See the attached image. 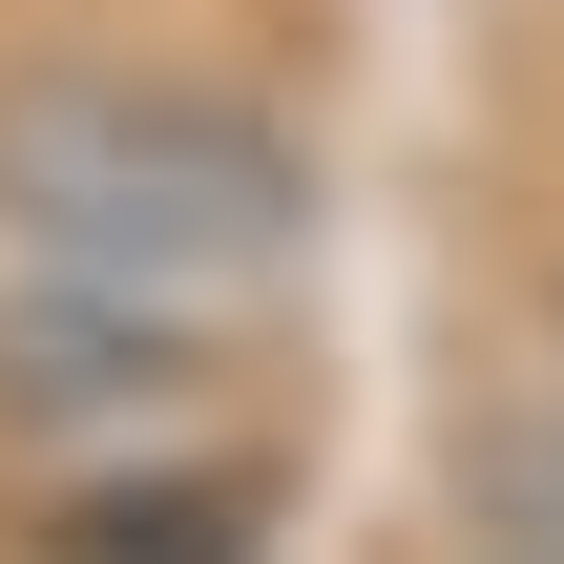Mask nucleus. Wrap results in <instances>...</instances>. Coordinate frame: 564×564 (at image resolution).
I'll return each instance as SVG.
<instances>
[{"label": "nucleus", "mask_w": 564, "mask_h": 564, "mask_svg": "<svg viewBox=\"0 0 564 564\" xmlns=\"http://www.w3.org/2000/svg\"><path fill=\"white\" fill-rule=\"evenodd\" d=\"M335 209V167L230 105V84H147V63H42L0 84V230L63 272V293H147V314H209L251 272H293Z\"/></svg>", "instance_id": "f257e3e1"}, {"label": "nucleus", "mask_w": 564, "mask_h": 564, "mask_svg": "<svg viewBox=\"0 0 564 564\" xmlns=\"http://www.w3.org/2000/svg\"><path fill=\"white\" fill-rule=\"evenodd\" d=\"M188 398H209V314L63 293V272L0 314V419H105V440H126V419H188Z\"/></svg>", "instance_id": "f03ea898"}, {"label": "nucleus", "mask_w": 564, "mask_h": 564, "mask_svg": "<svg viewBox=\"0 0 564 564\" xmlns=\"http://www.w3.org/2000/svg\"><path fill=\"white\" fill-rule=\"evenodd\" d=\"M523 564H544V544H523Z\"/></svg>", "instance_id": "20e7f679"}, {"label": "nucleus", "mask_w": 564, "mask_h": 564, "mask_svg": "<svg viewBox=\"0 0 564 564\" xmlns=\"http://www.w3.org/2000/svg\"><path fill=\"white\" fill-rule=\"evenodd\" d=\"M502 502H523V544L564 564V419H544V440H502Z\"/></svg>", "instance_id": "7ed1b4c3"}]
</instances>
